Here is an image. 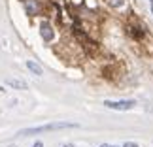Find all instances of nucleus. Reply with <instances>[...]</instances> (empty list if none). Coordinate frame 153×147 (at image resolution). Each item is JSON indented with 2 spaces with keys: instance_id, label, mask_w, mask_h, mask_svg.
<instances>
[{
  "instance_id": "1",
  "label": "nucleus",
  "mask_w": 153,
  "mask_h": 147,
  "mask_svg": "<svg viewBox=\"0 0 153 147\" xmlns=\"http://www.w3.org/2000/svg\"><path fill=\"white\" fill-rule=\"evenodd\" d=\"M76 123H49V125H42V126H32V128H25L19 134L23 136H30V134H40V132H49V130H61V128H76Z\"/></svg>"
},
{
  "instance_id": "2",
  "label": "nucleus",
  "mask_w": 153,
  "mask_h": 147,
  "mask_svg": "<svg viewBox=\"0 0 153 147\" xmlns=\"http://www.w3.org/2000/svg\"><path fill=\"white\" fill-rule=\"evenodd\" d=\"M104 106H106V108H110V109L127 111V109H132L134 106H136V102H134V100H117V102H114V100H106Z\"/></svg>"
},
{
  "instance_id": "3",
  "label": "nucleus",
  "mask_w": 153,
  "mask_h": 147,
  "mask_svg": "<svg viewBox=\"0 0 153 147\" xmlns=\"http://www.w3.org/2000/svg\"><path fill=\"white\" fill-rule=\"evenodd\" d=\"M23 6H25V11L28 15H38L40 13V2L38 0H23Z\"/></svg>"
},
{
  "instance_id": "4",
  "label": "nucleus",
  "mask_w": 153,
  "mask_h": 147,
  "mask_svg": "<svg viewBox=\"0 0 153 147\" xmlns=\"http://www.w3.org/2000/svg\"><path fill=\"white\" fill-rule=\"evenodd\" d=\"M40 34H42L44 42H51L53 36H55V34H53V28H51V25L48 21H44L42 25H40Z\"/></svg>"
},
{
  "instance_id": "5",
  "label": "nucleus",
  "mask_w": 153,
  "mask_h": 147,
  "mask_svg": "<svg viewBox=\"0 0 153 147\" xmlns=\"http://www.w3.org/2000/svg\"><path fill=\"white\" fill-rule=\"evenodd\" d=\"M6 85L13 87V89H21V91L27 89V83H25V81H23V79H13V78H8V79H6Z\"/></svg>"
},
{
  "instance_id": "6",
  "label": "nucleus",
  "mask_w": 153,
  "mask_h": 147,
  "mask_svg": "<svg viewBox=\"0 0 153 147\" xmlns=\"http://www.w3.org/2000/svg\"><path fill=\"white\" fill-rule=\"evenodd\" d=\"M27 68L30 70V72H32L34 75H42V68H40V66H38V64L34 62V61H28V62H27Z\"/></svg>"
},
{
  "instance_id": "7",
  "label": "nucleus",
  "mask_w": 153,
  "mask_h": 147,
  "mask_svg": "<svg viewBox=\"0 0 153 147\" xmlns=\"http://www.w3.org/2000/svg\"><path fill=\"white\" fill-rule=\"evenodd\" d=\"M108 2V6H111V8H121L123 4H125V0H106Z\"/></svg>"
},
{
  "instance_id": "8",
  "label": "nucleus",
  "mask_w": 153,
  "mask_h": 147,
  "mask_svg": "<svg viewBox=\"0 0 153 147\" xmlns=\"http://www.w3.org/2000/svg\"><path fill=\"white\" fill-rule=\"evenodd\" d=\"M123 147H140V145H138V143H134V142H127Z\"/></svg>"
},
{
  "instance_id": "9",
  "label": "nucleus",
  "mask_w": 153,
  "mask_h": 147,
  "mask_svg": "<svg viewBox=\"0 0 153 147\" xmlns=\"http://www.w3.org/2000/svg\"><path fill=\"white\" fill-rule=\"evenodd\" d=\"M32 147H44V143H42V142H36V143H34Z\"/></svg>"
},
{
  "instance_id": "10",
  "label": "nucleus",
  "mask_w": 153,
  "mask_h": 147,
  "mask_svg": "<svg viewBox=\"0 0 153 147\" xmlns=\"http://www.w3.org/2000/svg\"><path fill=\"white\" fill-rule=\"evenodd\" d=\"M62 147H74V145H70V143H66V145H62Z\"/></svg>"
},
{
  "instance_id": "11",
  "label": "nucleus",
  "mask_w": 153,
  "mask_h": 147,
  "mask_svg": "<svg viewBox=\"0 0 153 147\" xmlns=\"http://www.w3.org/2000/svg\"><path fill=\"white\" fill-rule=\"evenodd\" d=\"M100 147H110V145H106V143H104V145H100Z\"/></svg>"
},
{
  "instance_id": "12",
  "label": "nucleus",
  "mask_w": 153,
  "mask_h": 147,
  "mask_svg": "<svg viewBox=\"0 0 153 147\" xmlns=\"http://www.w3.org/2000/svg\"><path fill=\"white\" fill-rule=\"evenodd\" d=\"M110 147H117V145H110Z\"/></svg>"
},
{
  "instance_id": "13",
  "label": "nucleus",
  "mask_w": 153,
  "mask_h": 147,
  "mask_svg": "<svg viewBox=\"0 0 153 147\" xmlns=\"http://www.w3.org/2000/svg\"><path fill=\"white\" fill-rule=\"evenodd\" d=\"M10 147H15V145H10Z\"/></svg>"
}]
</instances>
